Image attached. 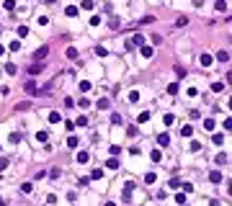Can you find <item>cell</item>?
I'll list each match as a JSON object with an SVG mask.
<instances>
[{
    "mask_svg": "<svg viewBox=\"0 0 232 206\" xmlns=\"http://www.w3.org/2000/svg\"><path fill=\"white\" fill-rule=\"evenodd\" d=\"M157 142H160V144H168V142H170V137H168V134H160V139H157Z\"/></svg>",
    "mask_w": 232,
    "mask_h": 206,
    "instance_id": "cell-5",
    "label": "cell"
},
{
    "mask_svg": "<svg viewBox=\"0 0 232 206\" xmlns=\"http://www.w3.org/2000/svg\"><path fill=\"white\" fill-rule=\"evenodd\" d=\"M217 59H219V62H227V59H230V54H227V52H219V54H217Z\"/></svg>",
    "mask_w": 232,
    "mask_h": 206,
    "instance_id": "cell-4",
    "label": "cell"
},
{
    "mask_svg": "<svg viewBox=\"0 0 232 206\" xmlns=\"http://www.w3.org/2000/svg\"><path fill=\"white\" fill-rule=\"evenodd\" d=\"M65 13H67V16H77V8H75V5H70V8L65 10Z\"/></svg>",
    "mask_w": 232,
    "mask_h": 206,
    "instance_id": "cell-6",
    "label": "cell"
},
{
    "mask_svg": "<svg viewBox=\"0 0 232 206\" xmlns=\"http://www.w3.org/2000/svg\"><path fill=\"white\" fill-rule=\"evenodd\" d=\"M47 3H54V0H47Z\"/></svg>",
    "mask_w": 232,
    "mask_h": 206,
    "instance_id": "cell-7",
    "label": "cell"
},
{
    "mask_svg": "<svg viewBox=\"0 0 232 206\" xmlns=\"http://www.w3.org/2000/svg\"><path fill=\"white\" fill-rule=\"evenodd\" d=\"M201 65L209 67V65H212V57H209V54H201Z\"/></svg>",
    "mask_w": 232,
    "mask_h": 206,
    "instance_id": "cell-1",
    "label": "cell"
},
{
    "mask_svg": "<svg viewBox=\"0 0 232 206\" xmlns=\"http://www.w3.org/2000/svg\"><path fill=\"white\" fill-rule=\"evenodd\" d=\"M0 206H3V198H0Z\"/></svg>",
    "mask_w": 232,
    "mask_h": 206,
    "instance_id": "cell-8",
    "label": "cell"
},
{
    "mask_svg": "<svg viewBox=\"0 0 232 206\" xmlns=\"http://www.w3.org/2000/svg\"><path fill=\"white\" fill-rule=\"evenodd\" d=\"M212 180H214V183H219V180H222V173H219V170H214V173H212Z\"/></svg>",
    "mask_w": 232,
    "mask_h": 206,
    "instance_id": "cell-3",
    "label": "cell"
},
{
    "mask_svg": "<svg viewBox=\"0 0 232 206\" xmlns=\"http://www.w3.org/2000/svg\"><path fill=\"white\" fill-rule=\"evenodd\" d=\"M77 162H88V152H77Z\"/></svg>",
    "mask_w": 232,
    "mask_h": 206,
    "instance_id": "cell-2",
    "label": "cell"
}]
</instances>
